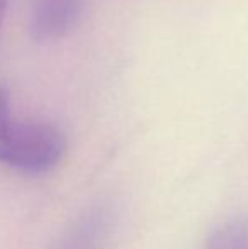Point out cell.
<instances>
[{
  "label": "cell",
  "instance_id": "cell-1",
  "mask_svg": "<svg viewBox=\"0 0 248 249\" xmlns=\"http://www.w3.org/2000/svg\"><path fill=\"white\" fill-rule=\"evenodd\" d=\"M66 138L51 122L17 121L10 92L0 83V163L26 175L48 173L63 160Z\"/></svg>",
  "mask_w": 248,
  "mask_h": 249
},
{
  "label": "cell",
  "instance_id": "cell-2",
  "mask_svg": "<svg viewBox=\"0 0 248 249\" xmlns=\"http://www.w3.org/2000/svg\"><path fill=\"white\" fill-rule=\"evenodd\" d=\"M85 0H33L29 31L38 43L68 36L82 19Z\"/></svg>",
  "mask_w": 248,
  "mask_h": 249
},
{
  "label": "cell",
  "instance_id": "cell-3",
  "mask_svg": "<svg viewBox=\"0 0 248 249\" xmlns=\"http://www.w3.org/2000/svg\"><path fill=\"white\" fill-rule=\"evenodd\" d=\"M116 222L114 209L107 203L89 209L68 231L57 249H104Z\"/></svg>",
  "mask_w": 248,
  "mask_h": 249
},
{
  "label": "cell",
  "instance_id": "cell-4",
  "mask_svg": "<svg viewBox=\"0 0 248 249\" xmlns=\"http://www.w3.org/2000/svg\"><path fill=\"white\" fill-rule=\"evenodd\" d=\"M208 249H248V222L233 220L209 241Z\"/></svg>",
  "mask_w": 248,
  "mask_h": 249
},
{
  "label": "cell",
  "instance_id": "cell-5",
  "mask_svg": "<svg viewBox=\"0 0 248 249\" xmlns=\"http://www.w3.org/2000/svg\"><path fill=\"white\" fill-rule=\"evenodd\" d=\"M9 3L10 0H0V29H2V24L5 20V14L9 10Z\"/></svg>",
  "mask_w": 248,
  "mask_h": 249
}]
</instances>
